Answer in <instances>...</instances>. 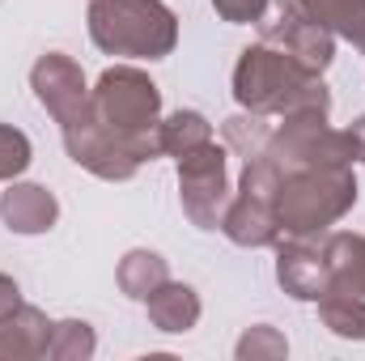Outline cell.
I'll list each match as a JSON object with an SVG mask.
<instances>
[{
	"label": "cell",
	"instance_id": "obj_19",
	"mask_svg": "<svg viewBox=\"0 0 365 361\" xmlns=\"http://www.w3.org/2000/svg\"><path fill=\"white\" fill-rule=\"evenodd\" d=\"M268 141H272V132H268L264 115H234V119H225V145L238 149L242 162L259 158L268 149Z\"/></svg>",
	"mask_w": 365,
	"mask_h": 361
},
{
	"label": "cell",
	"instance_id": "obj_4",
	"mask_svg": "<svg viewBox=\"0 0 365 361\" xmlns=\"http://www.w3.org/2000/svg\"><path fill=\"white\" fill-rule=\"evenodd\" d=\"M90 39L106 56L162 60L179 43V17L162 0H90Z\"/></svg>",
	"mask_w": 365,
	"mask_h": 361
},
{
	"label": "cell",
	"instance_id": "obj_20",
	"mask_svg": "<svg viewBox=\"0 0 365 361\" xmlns=\"http://www.w3.org/2000/svg\"><path fill=\"white\" fill-rule=\"evenodd\" d=\"M93 332L90 323H77V319H64V323H56L51 327V345H47V357L56 361H81L93 353Z\"/></svg>",
	"mask_w": 365,
	"mask_h": 361
},
{
	"label": "cell",
	"instance_id": "obj_1",
	"mask_svg": "<svg viewBox=\"0 0 365 361\" xmlns=\"http://www.w3.org/2000/svg\"><path fill=\"white\" fill-rule=\"evenodd\" d=\"M234 98L251 115H284L289 119V115H327L331 111L327 86L272 43L242 51V60L234 68Z\"/></svg>",
	"mask_w": 365,
	"mask_h": 361
},
{
	"label": "cell",
	"instance_id": "obj_2",
	"mask_svg": "<svg viewBox=\"0 0 365 361\" xmlns=\"http://www.w3.org/2000/svg\"><path fill=\"white\" fill-rule=\"evenodd\" d=\"M90 111L115 141L128 145L136 162H153L162 153V93L140 68H106L98 90H90Z\"/></svg>",
	"mask_w": 365,
	"mask_h": 361
},
{
	"label": "cell",
	"instance_id": "obj_13",
	"mask_svg": "<svg viewBox=\"0 0 365 361\" xmlns=\"http://www.w3.org/2000/svg\"><path fill=\"white\" fill-rule=\"evenodd\" d=\"M145 302H149V319H153L158 332H191V327L200 323V298H195L191 285L166 280V285H158Z\"/></svg>",
	"mask_w": 365,
	"mask_h": 361
},
{
	"label": "cell",
	"instance_id": "obj_9",
	"mask_svg": "<svg viewBox=\"0 0 365 361\" xmlns=\"http://www.w3.org/2000/svg\"><path fill=\"white\" fill-rule=\"evenodd\" d=\"M276 280L284 285V293L302 298V302H319L327 289H331V268H327V255L319 247H306L302 238L280 247V260H276Z\"/></svg>",
	"mask_w": 365,
	"mask_h": 361
},
{
	"label": "cell",
	"instance_id": "obj_22",
	"mask_svg": "<svg viewBox=\"0 0 365 361\" xmlns=\"http://www.w3.org/2000/svg\"><path fill=\"white\" fill-rule=\"evenodd\" d=\"M289 345L284 336H276L272 327H251L242 340H238V357L242 361H255V357H284Z\"/></svg>",
	"mask_w": 365,
	"mask_h": 361
},
{
	"label": "cell",
	"instance_id": "obj_11",
	"mask_svg": "<svg viewBox=\"0 0 365 361\" xmlns=\"http://www.w3.org/2000/svg\"><path fill=\"white\" fill-rule=\"evenodd\" d=\"M221 230L238 243V247H268L280 234V221H276V204L272 200H255V195H234L225 217H221Z\"/></svg>",
	"mask_w": 365,
	"mask_h": 361
},
{
	"label": "cell",
	"instance_id": "obj_5",
	"mask_svg": "<svg viewBox=\"0 0 365 361\" xmlns=\"http://www.w3.org/2000/svg\"><path fill=\"white\" fill-rule=\"evenodd\" d=\"M179 187H182V213L200 230H217L225 208H230V175H225V149L212 141L179 153Z\"/></svg>",
	"mask_w": 365,
	"mask_h": 361
},
{
	"label": "cell",
	"instance_id": "obj_15",
	"mask_svg": "<svg viewBox=\"0 0 365 361\" xmlns=\"http://www.w3.org/2000/svg\"><path fill=\"white\" fill-rule=\"evenodd\" d=\"M323 255H327V268H331V285L365 298V238L361 234H331Z\"/></svg>",
	"mask_w": 365,
	"mask_h": 361
},
{
	"label": "cell",
	"instance_id": "obj_16",
	"mask_svg": "<svg viewBox=\"0 0 365 361\" xmlns=\"http://www.w3.org/2000/svg\"><path fill=\"white\" fill-rule=\"evenodd\" d=\"M319 315H323V323H327L336 336H344V340H365V298L340 289V285H331V289L319 298Z\"/></svg>",
	"mask_w": 365,
	"mask_h": 361
},
{
	"label": "cell",
	"instance_id": "obj_17",
	"mask_svg": "<svg viewBox=\"0 0 365 361\" xmlns=\"http://www.w3.org/2000/svg\"><path fill=\"white\" fill-rule=\"evenodd\" d=\"M170 280V272H166V260L162 255H153V251H128L123 255V264H119V289L128 293V298H149L158 285H166Z\"/></svg>",
	"mask_w": 365,
	"mask_h": 361
},
{
	"label": "cell",
	"instance_id": "obj_7",
	"mask_svg": "<svg viewBox=\"0 0 365 361\" xmlns=\"http://www.w3.org/2000/svg\"><path fill=\"white\" fill-rule=\"evenodd\" d=\"M64 149H68V158H73L77 166H86L90 175H98V179H106V183H123L140 171V162L128 153V145L115 141V136L93 119V111H86V115L73 119V123H64Z\"/></svg>",
	"mask_w": 365,
	"mask_h": 361
},
{
	"label": "cell",
	"instance_id": "obj_18",
	"mask_svg": "<svg viewBox=\"0 0 365 361\" xmlns=\"http://www.w3.org/2000/svg\"><path fill=\"white\" fill-rule=\"evenodd\" d=\"M158 136H162V153H175V158H179L187 149L212 141V123H208L200 111H175V115L158 128Z\"/></svg>",
	"mask_w": 365,
	"mask_h": 361
},
{
	"label": "cell",
	"instance_id": "obj_12",
	"mask_svg": "<svg viewBox=\"0 0 365 361\" xmlns=\"http://www.w3.org/2000/svg\"><path fill=\"white\" fill-rule=\"evenodd\" d=\"M51 327L43 310L34 306H13L0 315V357H47L51 345Z\"/></svg>",
	"mask_w": 365,
	"mask_h": 361
},
{
	"label": "cell",
	"instance_id": "obj_14",
	"mask_svg": "<svg viewBox=\"0 0 365 361\" xmlns=\"http://www.w3.org/2000/svg\"><path fill=\"white\" fill-rule=\"evenodd\" d=\"M297 9L323 30L357 43L365 51V0H297Z\"/></svg>",
	"mask_w": 365,
	"mask_h": 361
},
{
	"label": "cell",
	"instance_id": "obj_21",
	"mask_svg": "<svg viewBox=\"0 0 365 361\" xmlns=\"http://www.w3.org/2000/svg\"><path fill=\"white\" fill-rule=\"evenodd\" d=\"M26 166H30V141H26V132L13 128V123H0V183L26 175Z\"/></svg>",
	"mask_w": 365,
	"mask_h": 361
},
{
	"label": "cell",
	"instance_id": "obj_24",
	"mask_svg": "<svg viewBox=\"0 0 365 361\" xmlns=\"http://www.w3.org/2000/svg\"><path fill=\"white\" fill-rule=\"evenodd\" d=\"M344 136H349V145H353V162H365V115L344 132Z\"/></svg>",
	"mask_w": 365,
	"mask_h": 361
},
{
	"label": "cell",
	"instance_id": "obj_10",
	"mask_svg": "<svg viewBox=\"0 0 365 361\" xmlns=\"http://www.w3.org/2000/svg\"><path fill=\"white\" fill-rule=\"evenodd\" d=\"M0 217L13 234H47L60 217V204L47 187L38 183H13L0 195Z\"/></svg>",
	"mask_w": 365,
	"mask_h": 361
},
{
	"label": "cell",
	"instance_id": "obj_25",
	"mask_svg": "<svg viewBox=\"0 0 365 361\" xmlns=\"http://www.w3.org/2000/svg\"><path fill=\"white\" fill-rule=\"evenodd\" d=\"M17 302H21V298H17V280L0 272V315H4V310H13Z\"/></svg>",
	"mask_w": 365,
	"mask_h": 361
},
{
	"label": "cell",
	"instance_id": "obj_8",
	"mask_svg": "<svg viewBox=\"0 0 365 361\" xmlns=\"http://www.w3.org/2000/svg\"><path fill=\"white\" fill-rule=\"evenodd\" d=\"M30 86L38 93V102L56 115L60 128L73 123V119H81V115L90 111V90H86L81 68H77L68 56H60V51L43 56V60L30 68Z\"/></svg>",
	"mask_w": 365,
	"mask_h": 361
},
{
	"label": "cell",
	"instance_id": "obj_3",
	"mask_svg": "<svg viewBox=\"0 0 365 361\" xmlns=\"http://www.w3.org/2000/svg\"><path fill=\"white\" fill-rule=\"evenodd\" d=\"M353 204H357V179H353L349 162L284 171L276 183V221L293 238L323 234Z\"/></svg>",
	"mask_w": 365,
	"mask_h": 361
},
{
	"label": "cell",
	"instance_id": "obj_6",
	"mask_svg": "<svg viewBox=\"0 0 365 361\" xmlns=\"http://www.w3.org/2000/svg\"><path fill=\"white\" fill-rule=\"evenodd\" d=\"M268 9H272V13L259 17V34H264V43L280 47V51L293 56L306 73L319 77V73L331 64V56H336L331 30H323L319 21H310V17L297 9V0H268Z\"/></svg>",
	"mask_w": 365,
	"mask_h": 361
},
{
	"label": "cell",
	"instance_id": "obj_23",
	"mask_svg": "<svg viewBox=\"0 0 365 361\" xmlns=\"http://www.w3.org/2000/svg\"><path fill=\"white\" fill-rule=\"evenodd\" d=\"M212 9L225 21H259L268 13V0H212Z\"/></svg>",
	"mask_w": 365,
	"mask_h": 361
}]
</instances>
